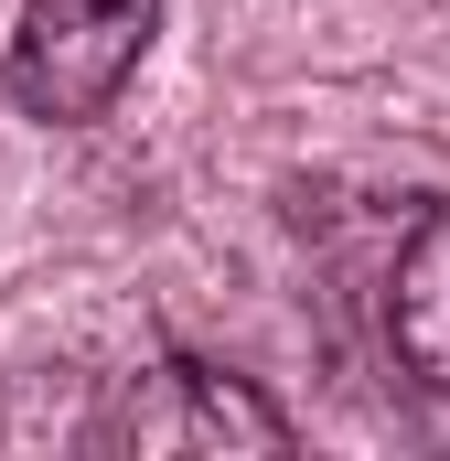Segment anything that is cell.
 Masks as SVG:
<instances>
[{
    "label": "cell",
    "instance_id": "2",
    "mask_svg": "<svg viewBox=\"0 0 450 461\" xmlns=\"http://www.w3.org/2000/svg\"><path fill=\"white\" fill-rule=\"evenodd\" d=\"M97 451H290V419L247 386V375H215V365H150L118 386V408L86 429Z\"/></svg>",
    "mask_w": 450,
    "mask_h": 461
},
{
    "label": "cell",
    "instance_id": "1",
    "mask_svg": "<svg viewBox=\"0 0 450 461\" xmlns=\"http://www.w3.org/2000/svg\"><path fill=\"white\" fill-rule=\"evenodd\" d=\"M150 43H161V0H22L0 86H11V108L43 118V129H86L150 65Z\"/></svg>",
    "mask_w": 450,
    "mask_h": 461
},
{
    "label": "cell",
    "instance_id": "3",
    "mask_svg": "<svg viewBox=\"0 0 450 461\" xmlns=\"http://www.w3.org/2000/svg\"><path fill=\"white\" fill-rule=\"evenodd\" d=\"M375 333L397 354V375L450 408V204H429L418 226L397 236V258L375 279Z\"/></svg>",
    "mask_w": 450,
    "mask_h": 461
}]
</instances>
